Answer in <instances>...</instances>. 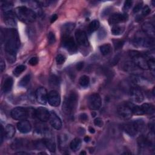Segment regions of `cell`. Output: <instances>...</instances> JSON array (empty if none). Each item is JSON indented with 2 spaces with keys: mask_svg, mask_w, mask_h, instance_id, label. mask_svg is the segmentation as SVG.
Returning <instances> with one entry per match:
<instances>
[{
  "mask_svg": "<svg viewBox=\"0 0 155 155\" xmlns=\"http://www.w3.org/2000/svg\"><path fill=\"white\" fill-rule=\"evenodd\" d=\"M5 50L8 61L13 63L15 61L16 53L20 46L19 37L15 29H8L5 31Z\"/></svg>",
  "mask_w": 155,
  "mask_h": 155,
  "instance_id": "obj_1",
  "label": "cell"
},
{
  "mask_svg": "<svg viewBox=\"0 0 155 155\" xmlns=\"http://www.w3.org/2000/svg\"><path fill=\"white\" fill-rule=\"evenodd\" d=\"M78 96L75 91L70 92L63 102L62 110L67 115H72L78 104Z\"/></svg>",
  "mask_w": 155,
  "mask_h": 155,
  "instance_id": "obj_2",
  "label": "cell"
},
{
  "mask_svg": "<svg viewBox=\"0 0 155 155\" xmlns=\"http://www.w3.org/2000/svg\"><path fill=\"white\" fill-rule=\"evenodd\" d=\"M15 14L21 21L26 23H33L37 18L35 12L25 6H20L17 8L15 10Z\"/></svg>",
  "mask_w": 155,
  "mask_h": 155,
  "instance_id": "obj_3",
  "label": "cell"
},
{
  "mask_svg": "<svg viewBox=\"0 0 155 155\" xmlns=\"http://www.w3.org/2000/svg\"><path fill=\"white\" fill-rule=\"evenodd\" d=\"M145 123L143 119H138V120L124 124L123 129L129 136H135L138 132L143 131Z\"/></svg>",
  "mask_w": 155,
  "mask_h": 155,
  "instance_id": "obj_4",
  "label": "cell"
},
{
  "mask_svg": "<svg viewBox=\"0 0 155 155\" xmlns=\"http://www.w3.org/2000/svg\"><path fill=\"white\" fill-rule=\"evenodd\" d=\"M129 56L132 60V62L139 69L143 70L149 69L147 60L146 59L145 55L138 51H130L129 52Z\"/></svg>",
  "mask_w": 155,
  "mask_h": 155,
  "instance_id": "obj_5",
  "label": "cell"
},
{
  "mask_svg": "<svg viewBox=\"0 0 155 155\" xmlns=\"http://www.w3.org/2000/svg\"><path fill=\"white\" fill-rule=\"evenodd\" d=\"M134 42L136 45L140 47L151 48L154 46L153 39L147 36L144 32H138L135 35Z\"/></svg>",
  "mask_w": 155,
  "mask_h": 155,
  "instance_id": "obj_6",
  "label": "cell"
},
{
  "mask_svg": "<svg viewBox=\"0 0 155 155\" xmlns=\"http://www.w3.org/2000/svg\"><path fill=\"white\" fill-rule=\"evenodd\" d=\"M30 110L27 108L18 107L11 111V116L15 120L22 121L29 118L30 116Z\"/></svg>",
  "mask_w": 155,
  "mask_h": 155,
  "instance_id": "obj_7",
  "label": "cell"
},
{
  "mask_svg": "<svg viewBox=\"0 0 155 155\" xmlns=\"http://www.w3.org/2000/svg\"><path fill=\"white\" fill-rule=\"evenodd\" d=\"M101 104V98L99 94L94 93L89 96L88 100V105L91 110H97L100 109Z\"/></svg>",
  "mask_w": 155,
  "mask_h": 155,
  "instance_id": "obj_8",
  "label": "cell"
},
{
  "mask_svg": "<svg viewBox=\"0 0 155 155\" xmlns=\"http://www.w3.org/2000/svg\"><path fill=\"white\" fill-rule=\"evenodd\" d=\"M119 115L124 119H129L131 118L133 112L130 107V103L121 105L118 109Z\"/></svg>",
  "mask_w": 155,
  "mask_h": 155,
  "instance_id": "obj_9",
  "label": "cell"
},
{
  "mask_svg": "<svg viewBox=\"0 0 155 155\" xmlns=\"http://www.w3.org/2000/svg\"><path fill=\"white\" fill-rule=\"evenodd\" d=\"M128 18L127 14L126 13H115L110 17L109 23L110 25H116L119 23L126 21Z\"/></svg>",
  "mask_w": 155,
  "mask_h": 155,
  "instance_id": "obj_10",
  "label": "cell"
},
{
  "mask_svg": "<svg viewBox=\"0 0 155 155\" xmlns=\"http://www.w3.org/2000/svg\"><path fill=\"white\" fill-rule=\"evenodd\" d=\"M47 101L51 106L58 107L61 103V98L56 91L52 90L48 94Z\"/></svg>",
  "mask_w": 155,
  "mask_h": 155,
  "instance_id": "obj_11",
  "label": "cell"
},
{
  "mask_svg": "<svg viewBox=\"0 0 155 155\" xmlns=\"http://www.w3.org/2000/svg\"><path fill=\"white\" fill-rule=\"evenodd\" d=\"M51 113L44 107H39L35 110V116L41 122H46L49 120Z\"/></svg>",
  "mask_w": 155,
  "mask_h": 155,
  "instance_id": "obj_12",
  "label": "cell"
},
{
  "mask_svg": "<svg viewBox=\"0 0 155 155\" xmlns=\"http://www.w3.org/2000/svg\"><path fill=\"white\" fill-rule=\"evenodd\" d=\"M35 95H36L37 100L39 104L42 105H45L47 103L48 99V93L45 88H38L36 91Z\"/></svg>",
  "mask_w": 155,
  "mask_h": 155,
  "instance_id": "obj_13",
  "label": "cell"
},
{
  "mask_svg": "<svg viewBox=\"0 0 155 155\" xmlns=\"http://www.w3.org/2000/svg\"><path fill=\"white\" fill-rule=\"evenodd\" d=\"M130 96L133 101L137 103H140L144 101V96L141 91L138 87H132L130 90Z\"/></svg>",
  "mask_w": 155,
  "mask_h": 155,
  "instance_id": "obj_14",
  "label": "cell"
},
{
  "mask_svg": "<svg viewBox=\"0 0 155 155\" xmlns=\"http://www.w3.org/2000/svg\"><path fill=\"white\" fill-rule=\"evenodd\" d=\"M62 45L70 52H74L76 51V45L73 38L70 37H65L62 38Z\"/></svg>",
  "mask_w": 155,
  "mask_h": 155,
  "instance_id": "obj_15",
  "label": "cell"
},
{
  "mask_svg": "<svg viewBox=\"0 0 155 155\" xmlns=\"http://www.w3.org/2000/svg\"><path fill=\"white\" fill-rule=\"evenodd\" d=\"M76 40L80 45L82 46H88L89 41L86 33L82 30H78L75 33Z\"/></svg>",
  "mask_w": 155,
  "mask_h": 155,
  "instance_id": "obj_16",
  "label": "cell"
},
{
  "mask_svg": "<svg viewBox=\"0 0 155 155\" xmlns=\"http://www.w3.org/2000/svg\"><path fill=\"white\" fill-rule=\"evenodd\" d=\"M49 121L51 125L56 130H60L62 128V121L60 117L54 111L51 112Z\"/></svg>",
  "mask_w": 155,
  "mask_h": 155,
  "instance_id": "obj_17",
  "label": "cell"
},
{
  "mask_svg": "<svg viewBox=\"0 0 155 155\" xmlns=\"http://www.w3.org/2000/svg\"><path fill=\"white\" fill-rule=\"evenodd\" d=\"M18 130L22 133H28L32 130V125L30 123L24 119V120L21 121L17 124Z\"/></svg>",
  "mask_w": 155,
  "mask_h": 155,
  "instance_id": "obj_18",
  "label": "cell"
},
{
  "mask_svg": "<svg viewBox=\"0 0 155 155\" xmlns=\"http://www.w3.org/2000/svg\"><path fill=\"white\" fill-rule=\"evenodd\" d=\"M143 32L149 37L154 39V27L150 23H145L142 26Z\"/></svg>",
  "mask_w": 155,
  "mask_h": 155,
  "instance_id": "obj_19",
  "label": "cell"
},
{
  "mask_svg": "<svg viewBox=\"0 0 155 155\" xmlns=\"http://www.w3.org/2000/svg\"><path fill=\"white\" fill-rule=\"evenodd\" d=\"M75 26V24L72 23H67V24H65L64 25H63L62 29H61L63 37L70 36V33H71L72 31L73 30Z\"/></svg>",
  "mask_w": 155,
  "mask_h": 155,
  "instance_id": "obj_20",
  "label": "cell"
},
{
  "mask_svg": "<svg viewBox=\"0 0 155 155\" xmlns=\"http://www.w3.org/2000/svg\"><path fill=\"white\" fill-rule=\"evenodd\" d=\"M4 21L7 25L10 27H14L16 25V22L13 18V14L11 11L4 13Z\"/></svg>",
  "mask_w": 155,
  "mask_h": 155,
  "instance_id": "obj_21",
  "label": "cell"
},
{
  "mask_svg": "<svg viewBox=\"0 0 155 155\" xmlns=\"http://www.w3.org/2000/svg\"><path fill=\"white\" fill-rule=\"evenodd\" d=\"M13 79L11 77H9L6 78L3 83V90L4 93H8L12 90L13 86Z\"/></svg>",
  "mask_w": 155,
  "mask_h": 155,
  "instance_id": "obj_22",
  "label": "cell"
},
{
  "mask_svg": "<svg viewBox=\"0 0 155 155\" xmlns=\"http://www.w3.org/2000/svg\"><path fill=\"white\" fill-rule=\"evenodd\" d=\"M44 146L51 152H55L56 150V144L53 140L50 138H46L43 140Z\"/></svg>",
  "mask_w": 155,
  "mask_h": 155,
  "instance_id": "obj_23",
  "label": "cell"
},
{
  "mask_svg": "<svg viewBox=\"0 0 155 155\" xmlns=\"http://www.w3.org/2000/svg\"><path fill=\"white\" fill-rule=\"evenodd\" d=\"M138 145L142 148L150 147L152 145L150 140L144 136L139 137V138L138 139Z\"/></svg>",
  "mask_w": 155,
  "mask_h": 155,
  "instance_id": "obj_24",
  "label": "cell"
},
{
  "mask_svg": "<svg viewBox=\"0 0 155 155\" xmlns=\"http://www.w3.org/2000/svg\"><path fill=\"white\" fill-rule=\"evenodd\" d=\"M141 109L144 114H153L154 112V107L153 105L149 103H144L141 106Z\"/></svg>",
  "mask_w": 155,
  "mask_h": 155,
  "instance_id": "obj_25",
  "label": "cell"
},
{
  "mask_svg": "<svg viewBox=\"0 0 155 155\" xmlns=\"http://www.w3.org/2000/svg\"><path fill=\"white\" fill-rule=\"evenodd\" d=\"M15 134V127L10 124H9L6 126L5 129V136L7 138L11 139L12 138Z\"/></svg>",
  "mask_w": 155,
  "mask_h": 155,
  "instance_id": "obj_26",
  "label": "cell"
},
{
  "mask_svg": "<svg viewBox=\"0 0 155 155\" xmlns=\"http://www.w3.org/2000/svg\"><path fill=\"white\" fill-rule=\"evenodd\" d=\"M81 147V140L79 138H75L70 143V147L72 150L76 152L80 149Z\"/></svg>",
  "mask_w": 155,
  "mask_h": 155,
  "instance_id": "obj_27",
  "label": "cell"
},
{
  "mask_svg": "<svg viewBox=\"0 0 155 155\" xmlns=\"http://www.w3.org/2000/svg\"><path fill=\"white\" fill-rule=\"evenodd\" d=\"M100 26V24L98 21H97V20L93 21L92 22L90 23V24L89 26V32L91 33H93V32H95L96 30H97L98 29H99Z\"/></svg>",
  "mask_w": 155,
  "mask_h": 155,
  "instance_id": "obj_28",
  "label": "cell"
},
{
  "mask_svg": "<svg viewBox=\"0 0 155 155\" xmlns=\"http://www.w3.org/2000/svg\"><path fill=\"white\" fill-rule=\"evenodd\" d=\"M100 51L102 55L105 56L109 55L111 51V47L109 44H105L100 47Z\"/></svg>",
  "mask_w": 155,
  "mask_h": 155,
  "instance_id": "obj_29",
  "label": "cell"
},
{
  "mask_svg": "<svg viewBox=\"0 0 155 155\" xmlns=\"http://www.w3.org/2000/svg\"><path fill=\"white\" fill-rule=\"evenodd\" d=\"M130 107L131 109L133 114H135L136 115H144V113L143 112V110L141 109L140 106H138V105H135L133 104L130 103Z\"/></svg>",
  "mask_w": 155,
  "mask_h": 155,
  "instance_id": "obj_30",
  "label": "cell"
},
{
  "mask_svg": "<svg viewBox=\"0 0 155 155\" xmlns=\"http://www.w3.org/2000/svg\"><path fill=\"white\" fill-rule=\"evenodd\" d=\"M124 31V27L119 26H115L111 29V33L114 35H120Z\"/></svg>",
  "mask_w": 155,
  "mask_h": 155,
  "instance_id": "obj_31",
  "label": "cell"
},
{
  "mask_svg": "<svg viewBox=\"0 0 155 155\" xmlns=\"http://www.w3.org/2000/svg\"><path fill=\"white\" fill-rule=\"evenodd\" d=\"M79 82L82 87H87L89 86V82H90L89 77L87 76H86V75H84V76H81L80 78V80H79Z\"/></svg>",
  "mask_w": 155,
  "mask_h": 155,
  "instance_id": "obj_32",
  "label": "cell"
},
{
  "mask_svg": "<svg viewBox=\"0 0 155 155\" xmlns=\"http://www.w3.org/2000/svg\"><path fill=\"white\" fill-rule=\"evenodd\" d=\"M30 80V76L29 75H27L24 76L23 78L21 80L19 83V86L21 87H25Z\"/></svg>",
  "mask_w": 155,
  "mask_h": 155,
  "instance_id": "obj_33",
  "label": "cell"
},
{
  "mask_svg": "<svg viewBox=\"0 0 155 155\" xmlns=\"http://www.w3.org/2000/svg\"><path fill=\"white\" fill-rule=\"evenodd\" d=\"M26 68V67L24 65H20L17 66L15 69L13 70V75L16 76H18L24 71Z\"/></svg>",
  "mask_w": 155,
  "mask_h": 155,
  "instance_id": "obj_34",
  "label": "cell"
},
{
  "mask_svg": "<svg viewBox=\"0 0 155 155\" xmlns=\"http://www.w3.org/2000/svg\"><path fill=\"white\" fill-rule=\"evenodd\" d=\"M147 64H148V66H149V69H150V70L152 72V73L154 76V68H155L154 59L153 58H150L149 60H147Z\"/></svg>",
  "mask_w": 155,
  "mask_h": 155,
  "instance_id": "obj_35",
  "label": "cell"
},
{
  "mask_svg": "<svg viewBox=\"0 0 155 155\" xmlns=\"http://www.w3.org/2000/svg\"><path fill=\"white\" fill-rule=\"evenodd\" d=\"M12 6L13 4L10 2H4L2 4V9L4 11V13L10 12Z\"/></svg>",
  "mask_w": 155,
  "mask_h": 155,
  "instance_id": "obj_36",
  "label": "cell"
},
{
  "mask_svg": "<svg viewBox=\"0 0 155 155\" xmlns=\"http://www.w3.org/2000/svg\"><path fill=\"white\" fill-rule=\"evenodd\" d=\"M50 81H51V84H52V86H58L60 82L59 77L56 76V75H52L51 77Z\"/></svg>",
  "mask_w": 155,
  "mask_h": 155,
  "instance_id": "obj_37",
  "label": "cell"
},
{
  "mask_svg": "<svg viewBox=\"0 0 155 155\" xmlns=\"http://www.w3.org/2000/svg\"><path fill=\"white\" fill-rule=\"evenodd\" d=\"M48 41L49 44H53L56 41V38L55 35L53 32H50L48 35Z\"/></svg>",
  "mask_w": 155,
  "mask_h": 155,
  "instance_id": "obj_38",
  "label": "cell"
},
{
  "mask_svg": "<svg viewBox=\"0 0 155 155\" xmlns=\"http://www.w3.org/2000/svg\"><path fill=\"white\" fill-rule=\"evenodd\" d=\"M56 62H57V64L59 65L62 64L63 63H64L66 61V58L64 56H63L62 55H58L57 56H56Z\"/></svg>",
  "mask_w": 155,
  "mask_h": 155,
  "instance_id": "obj_39",
  "label": "cell"
},
{
  "mask_svg": "<svg viewBox=\"0 0 155 155\" xmlns=\"http://www.w3.org/2000/svg\"><path fill=\"white\" fill-rule=\"evenodd\" d=\"M124 41L122 40H114L113 44L116 49H119L122 48L124 45Z\"/></svg>",
  "mask_w": 155,
  "mask_h": 155,
  "instance_id": "obj_40",
  "label": "cell"
},
{
  "mask_svg": "<svg viewBox=\"0 0 155 155\" xmlns=\"http://www.w3.org/2000/svg\"><path fill=\"white\" fill-rule=\"evenodd\" d=\"M94 124L97 126V127H102L104 125V122L102 120V119L100 118H97L95 119L94 121Z\"/></svg>",
  "mask_w": 155,
  "mask_h": 155,
  "instance_id": "obj_41",
  "label": "cell"
},
{
  "mask_svg": "<svg viewBox=\"0 0 155 155\" xmlns=\"http://www.w3.org/2000/svg\"><path fill=\"white\" fill-rule=\"evenodd\" d=\"M131 5H132L131 1H129V0H128V1H126L124 5V10L125 11H128L131 8Z\"/></svg>",
  "mask_w": 155,
  "mask_h": 155,
  "instance_id": "obj_42",
  "label": "cell"
},
{
  "mask_svg": "<svg viewBox=\"0 0 155 155\" xmlns=\"http://www.w3.org/2000/svg\"><path fill=\"white\" fill-rule=\"evenodd\" d=\"M150 12H151V10H150V8H149V7L148 6H145V7H144L143 9L142 13H143V15L147 16L148 15H149Z\"/></svg>",
  "mask_w": 155,
  "mask_h": 155,
  "instance_id": "obj_43",
  "label": "cell"
},
{
  "mask_svg": "<svg viewBox=\"0 0 155 155\" xmlns=\"http://www.w3.org/2000/svg\"><path fill=\"white\" fill-rule=\"evenodd\" d=\"M38 62V59L37 57H33L29 61V64L32 66H36Z\"/></svg>",
  "mask_w": 155,
  "mask_h": 155,
  "instance_id": "obj_44",
  "label": "cell"
},
{
  "mask_svg": "<svg viewBox=\"0 0 155 155\" xmlns=\"http://www.w3.org/2000/svg\"><path fill=\"white\" fill-rule=\"evenodd\" d=\"M143 7V3H139L138 4L135 6V8L133 9V12L134 13H137L140 10V9H142Z\"/></svg>",
  "mask_w": 155,
  "mask_h": 155,
  "instance_id": "obj_45",
  "label": "cell"
},
{
  "mask_svg": "<svg viewBox=\"0 0 155 155\" xmlns=\"http://www.w3.org/2000/svg\"><path fill=\"white\" fill-rule=\"evenodd\" d=\"M106 34H107V33L105 32V31L104 29H102L99 32V34H98V37H99V38L100 39H103L104 37H105V36H106Z\"/></svg>",
  "mask_w": 155,
  "mask_h": 155,
  "instance_id": "obj_46",
  "label": "cell"
},
{
  "mask_svg": "<svg viewBox=\"0 0 155 155\" xmlns=\"http://www.w3.org/2000/svg\"><path fill=\"white\" fill-rule=\"evenodd\" d=\"M4 136H5V129H4L3 125H1V144H2L3 141V138Z\"/></svg>",
  "mask_w": 155,
  "mask_h": 155,
  "instance_id": "obj_47",
  "label": "cell"
},
{
  "mask_svg": "<svg viewBox=\"0 0 155 155\" xmlns=\"http://www.w3.org/2000/svg\"><path fill=\"white\" fill-rule=\"evenodd\" d=\"M80 118L81 121H86L88 119V116L86 113H82L80 115Z\"/></svg>",
  "mask_w": 155,
  "mask_h": 155,
  "instance_id": "obj_48",
  "label": "cell"
},
{
  "mask_svg": "<svg viewBox=\"0 0 155 155\" xmlns=\"http://www.w3.org/2000/svg\"><path fill=\"white\" fill-rule=\"evenodd\" d=\"M6 68V64L5 62L3 60H1V62H0V70H1V72H3L4 70H5Z\"/></svg>",
  "mask_w": 155,
  "mask_h": 155,
  "instance_id": "obj_49",
  "label": "cell"
},
{
  "mask_svg": "<svg viewBox=\"0 0 155 155\" xmlns=\"http://www.w3.org/2000/svg\"><path fill=\"white\" fill-rule=\"evenodd\" d=\"M84 67V62H80L76 64V69L78 70H81Z\"/></svg>",
  "mask_w": 155,
  "mask_h": 155,
  "instance_id": "obj_50",
  "label": "cell"
},
{
  "mask_svg": "<svg viewBox=\"0 0 155 155\" xmlns=\"http://www.w3.org/2000/svg\"><path fill=\"white\" fill-rule=\"evenodd\" d=\"M149 127H150V130L153 133L154 131V121H152V122H150Z\"/></svg>",
  "mask_w": 155,
  "mask_h": 155,
  "instance_id": "obj_51",
  "label": "cell"
},
{
  "mask_svg": "<svg viewBox=\"0 0 155 155\" xmlns=\"http://www.w3.org/2000/svg\"><path fill=\"white\" fill-rule=\"evenodd\" d=\"M57 18H58V16H57V15H56V14H55V15H53L51 19V23H54V22L55 21H56V19H57Z\"/></svg>",
  "mask_w": 155,
  "mask_h": 155,
  "instance_id": "obj_52",
  "label": "cell"
},
{
  "mask_svg": "<svg viewBox=\"0 0 155 155\" xmlns=\"http://www.w3.org/2000/svg\"><path fill=\"white\" fill-rule=\"evenodd\" d=\"M89 131H90V133H92V134L95 133V130L93 127H90L89 129Z\"/></svg>",
  "mask_w": 155,
  "mask_h": 155,
  "instance_id": "obj_53",
  "label": "cell"
},
{
  "mask_svg": "<svg viewBox=\"0 0 155 155\" xmlns=\"http://www.w3.org/2000/svg\"><path fill=\"white\" fill-rule=\"evenodd\" d=\"M84 140H85V142L88 143V142H89L90 140V138L89 136H86V137L84 138Z\"/></svg>",
  "mask_w": 155,
  "mask_h": 155,
  "instance_id": "obj_54",
  "label": "cell"
},
{
  "mask_svg": "<svg viewBox=\"0 0 155 155\" xmlns=\"http://www.w3.org/2000/svg\"><path fill=\"white\" fill-rule=\"evenodd\" d=\"M16 154H28L27 153H26V152H17L16 153Z\"/></svg>",
  "mask_w": 155,
  "mask_h": 155,
  "instance_id": "obj_55",
  "label": "cell"
},
{
  "mask_svg": "<svg viewBox=\"0 0 155 155\" xmlns=\"http://www.w3.org/2000/svg\"><path fill=\"white\" fill-rule=\"evenodd\" d=\"M87 153H86V152H85V151H82V152H81V153H80V154H84V155H86Z\"/></svg>",
  "mask_w": 155,
  "mask_h": 155,
  "instance_id": "obj_56",
  "label": "cell"
},
{
  "mask_svg": "<svg viewBox=\"0 0 155 155\" xmlns=\"http://www.w3.org/2000/svg\"><path fill=\"white\" fill-rule=\"evenodd\" d=\"M39 154H46V153H39Z\"/></svg>",
  "mask_w": 155,
  "mask_h": 155,
  "instance_id": "obj_57",
  "label": "cell"
}]
</instances>
